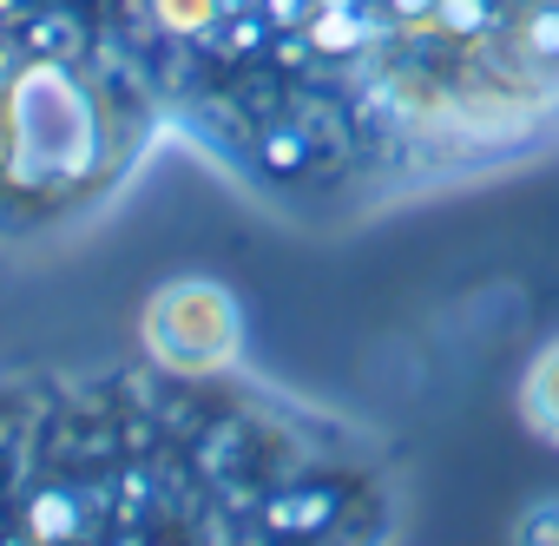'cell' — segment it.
<instances>
[{
    "label": "cell",
    "mask_w": 559,
    "mask_h": 546,
    "mask_svg": "<svg viewBox=\"0 0 559 546\" xmlns=\"http://www.w3.org/2000/svg\"><path fill=\"white\" fill-rule=\"evenodd\" d=\"M165 152L304 237L500 185L559 152V0H0V250Z\"/></svg>",
    "instance_id": "obj_1"
},
{
    "label": "cell",
    "mask_w": 559,
    "mask_h": 546,
    "mask_svg": "<svg viewBox=\"0 0 559 546\" xmlns=\"http://www.w3.org/2000/svg\"><path fill=\"white\" fill-rule=\"evenodd\" d=\"M408 454L250 363L0 369V546H389Z\"/></svg>",
    "instance_id": "obj_2"
},
{
    "label": "cell",
    "mask_w": 559,
    "mask_h": 546,
    "mask_svg": "<svg viewBox=\"0 0 559 546\" xmlns=\"http://www.w3.org/2000/svg\"><path fill=\"white\" fill-rule=\"evenodd\" d=\"M250 323L230 284L217 277H165L139 304V356L171 376H230L250 356Z\"/></svg>",
    "instance_id": "obj_3"
},
{
    "label": "cell",
    "mask_w": 559,
    "mask_h": 546,
    "mask_svg": "<svg viewBox=\"0 0 559 546\" xmlns=\"http://www.w3.org/2000/svg\"><path fill=\"white\" fill-rule=\"evenodd\" d=\"M513 415L520 428L559 454V336H546L526 363H520V382H513Z\"/></svg>",
    "instance_id": "obj_4"
}]
</instances>
